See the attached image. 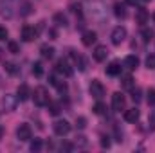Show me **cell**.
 <instances>
[{
	"label": "cell",
	"mask_w": 155,
	"mask_h": 153,
	"mask_svg": "<svg viewBox=\"0 0 155 153\" xmlns=\"http://www.w3.org/2000/svg\"><path fill=\"white\" fill-rule=\"evenodd\" d=\"M33 101L36 106H47L49 105V92L45 86H36L33 92Z\"/></svg>",
	"instance_id": "1"
},
{
	"label": "cell",
	"mask_w": 155,
	"mask_h": 153,
	"mask_svg": "<svg viewBox=\"0 0 155 153\" xmlns=\"http://www.w3.org/2000/svg\"><path fill=\"white\" fill-rule=\"evenodd\" d=\"M90 94L96 99H101L105 96V86H103V83L99 79H92V83H90Z\"/></svg>",
	"instance_id": "2"
},
{
	"label": "cell",
	"mask_w": 155,
	"mask_h": 153,
	"mask_svg": "<svg viewBox=\"0 0 155 153\" xmlns=\"http://www.w3.org/2000/svg\"><path fill=\"white\" fill-rule=\"evenodd\" d=\"M52 128H54V133L56 135H60V137H65L69 132H71V124L63 119V121H56L54 124H52Z\"/></svg>",
	"instance_id": "3"
},
{
	"label": "cell",
	"mask_w": 155,
	"mask_h": 153,
	"mask_svg": "<svg viewBox=\"0 0 155 153\" xmlns=\"http://www.w3.org/2000/svg\"><path fill=\"white\" fill-rule=\"evenodd\" d=\"M112 43L114 45H121L123 41H124V38H126V29L123 27V25H119V27H116L114 31H112Z\"/></svg>",
	"instance_id": "4"
},
{
	"label": "cell",
	"mask_w": 155,
	"mask_h": 153,
	"mask_svg": "<svg viewBox=\"0 0 155 153\" xmlns=\"http://www.w3.org/2000/svg\"><path fill=\"white\" fill-rule=\"evenodd\" d=\"M16 137L20 139V141H29L31 137H33V132H31V126L29 124H20L18 128H16Z\"/></svg>",
	"instance_id": "5"
},
{
	"label": "cell",
	"mask_w": 155,
	"mask_h": 153,
	"mask_svg": "<svg viewBox=\"0 0 155 153\" xmlns=\"http://www.w3.org/2000/svg\"><path fill=\"white\" fill-rule=\"evenodd\" d=\"M36 36H38V29H35L33 25L22 27V40L24 41H33V40H36Z\"/></svg>",
	"instance_id": "6"
},
{
	"label": "cell",
	"mask_w": 155,
	"mask_h": 153,
	"mask_svg": "<svg viewBox=\"0 0 155 153\" xmlns=\"http://www.w3.org/2000/svg\"><path fill=\"white\" fill-rule=\"evenodd\" d=\"M56 69H58V72H61L65 77H71L74 74V69L71 67V63H69L67 60H60V61L56 63Z\"/></svg>",
	"instance_id": "7"
},
{
	"label": "cell",
	"mask_w": 155,
	"mask_h": 153,
	"mask_svg": "<svg viewBox=\"0 0 155 153\" xmlns=\"http://www.w3.org/2000/svg\"><path fill=\"white\" fill-rule=\"evenodd\" d=\"M112 106H114L116 112L124 110V106H126V99H124V96H123L121 92H116V94L112 96Z\"/></svg>",
	"instance_id": "8"
},
{
	"label": "cell",
	"mask_w": 155,
	"mask_h": 153,
	"mask_svg": "<svg viewBox=\"0 0 155 153\" xmlns=\"http://www.w3.org/2000/svg\"><path fill=\"white\" fill-rule=\"evenodd\" d=\"M16 105H18V97L16 96H5V97H2V106L7 112H13L16 108Z\"/></svg>",
	"instance_id": "9"
},
{
	"label": "cell",
	"mask_w": 155,
	"mask_h": 153,
	"mask_svg": "<svg viewBox=\"0 0 155 153\" xmlns=\"http://www.w3.org/2000/svg\"><path fill=\"white\" fill-rule=\"evenodd\" d=\"M107 56H108V49L105 47V45H97L96 49H94V60L96 61H105L107 60Z\"/></svg>",
	"instance_id": "10"
},
{
	"label": "cell",
	"mask_w": 155,
	"mask_h": 153,
	"mask_svg": "<svg viewBox=\"0 0 155 153\" xmlns=\"http://www.w3.org/2000/svg\"><path fill=\"white\" fill-rule=\"evenodd\" d=\"M31 96H33V94H31V90H29L27 85H20V86H18V90H16V97H18V101H27Z\"/></svg>",
	"instance_id": "11"
},
{
	"label": "cell",
	"mask_w": 155,
	"mask_h": 153,
	"mask_svg": "<svg viewBox=\"0 0 155 153\" xmlns=\"http://www.w3.org/2000/svg\"><path fill=\"white\" fill-rule=\"evenodd\" d=\"M96 40H97V34L94 31H85L83 36H81V41H83L85 47H90L92 43H96Z\"/></svg>",
	"instance_id": "12"
},
{
	"label": "cell",
	"mask_w": 155,
	"mask_h": 153,
	"mask_svg": "<svg viewBox=\"0 0 155 153\" xmlns=\"http://www.w3.org/2000/svg\"><path fill=\"white\" fill-rule=\"evenodd\" d=\"M18 11H20V16H29L33 13V5L27 2V0H20L18 4Z\"/></svg>",
	"instance_id": "13"
},
{
	"label": "cell",
	"mask_w": 155,
	"mask_h": 153,
	"mask_svg": "<svg viewBox=\"0 0 155 153\" xmlns=\"http://www.w3.org/2000/svg\"><path fill=\"white\" fill-rule=\"evenodd\" d=\"M148 18H150L148 11H146V9H143V7H139V9H137V13H135V22H137L139 25H144V24L148 22Z\"/></svg>",
	"instance_id": "14"
},
{
	"label": "cell",
	"mask_w": 155,
	"mask_h": 153,
	"mask_svg": "<svg viewBox=\"0 0 155 153\" xmlns=\"http://www.w3.org/2000/svg\"><path fill=\"white\" fill-rule=\"evenodd\" d=\"M71 56L74 58V63H76V67H78V69H79L81 72H85V70H87V60H85V58H83L81 54L74 52V50H72V54H71Z\"/></svg>",
	"instance_id": "15"
},
{
	"label": "cell",
	"mask_w": 155,
	"mask_h": 153,
	"mask_svg": "<svg viewBox=\"0 0 155 153\" xmlns=\"http://www.w3.org/2000/svg\"><path fill=\"white\" fill-rule=\"evenodd\" d=\"M49 81H51V85L52 86H56L58 88V92H67V83L65 81H61V79H58V77L54 76H49Z\"/></svg>",
	"instance_id": "16"
},
{
	"label": "cell",
	"mask_w": 155,
	"mask_h": 153,
	"mask_svg": "<svg viewBox=\"0 0 155 153\" xmlns=\"http://www.w3.org/2000/svg\"><path fill=\"white\" fill-rule=\"evenodd\" d=\"M139 110L137 108H130V110H126L124 112V121L126 122H137L139 121Z\"/></svg>",
	"instance_id": "17"
},
{
	"label": "cell",
	"mask_w": 155,
	"mask_h": 153,
	"mask_svg": "<svg viewBox=\"0 0 155 153\" xmlns=\"http://www.w3.org/2000/svg\"><path fill=\"white\" fill-rule=\"evenodd\" d=\"M137 65H139V60H137V56L130 54V56H126V58H124V67H126V69L134 70V69H137Z\"/></svg>",
	"instance_id": "18"
},
{
	"label": "cell",
	"mask_w": 155,
	"mask_h": 153,
	"mask_svg": "<svg viewBox=\"0 0 155 153\" xmlns=\"http://www.w3.org/2000/svg\"><path fill=\"white\" fill-rule=\"evenodd\" d=\"M0 7H2V15L5 16V18H11V0H0Z\"/></svg>",
	"instance_id": "19"
},
{
	"label": "cell",
	"mask_w": 155,
	"mask_h": 153,
	"mask_svg": "<svg viewBox=\"0 0 155 153\" xmlns=\"http://www.w3.org/2000/svg\"><path fill=\"white\" fill-rule=\"evenodd\" d=\"M40 52H41V56L45 58V60H51L52 56H54V47H51V45H41L40 47Z\"/></svg>",
	"instance_id": "20"
},
{
	"label": "cell",
	"mask_w": 155,
	"mask_h": 153,
	"mask_svg": "<svg viewBox=\"0 0 155 153\" xmlns=\"http://www.w3.org/2000/svg\"><path fill=\"white\" fill-rule=\"evenodd\" d=\"M107 74L108 76H119L121 74V65L117 61H112L108 67H107Z\"/></svg>",
	"instance_id": "21"
},
{
	"label": "cell",
	"mask_w": 155,
	"mask_h": 153,
	"mask_svg": "<svg viewBox=\"0 0 155 153\" xmlns=\"http://www.w3.org/2000/svg\"><path fill=\"white\" fill-rule=\"evenodd\" d=\"M52 20H54V24L60 25V27H65V25L69 24V20H67V16H65L63 13H56V15L52 16Z\"/></svg>",
	"instance_id": "22"
},
{
	"label": "cell",
	"mask_w": 155,
	"mask_h": 153,
	"mask_svg": "<svg viewBox=\"0 0 155 153\" xmlns=\"http://www.w3.org/2000/svg\"><path fill=\"white\" fill-rule=\"evenodd\" d=\"M49 112H51V115H58L60 112H61V105L60 103H52V101H49Z\"/></svg>",
	"instance_id": "23"
},
{
	"label": "cell",
	"mask_w": 155,
	"mask_h": 153,
	"mask_svg": "<svg viewBox=\"0 0 155 153\" xmlns=\"http://www.w3.org/2000/svg\"><path fill=\"white\" fill-rule=\"evenodd\" d=\"M4 69H5V72H7V74H11V76L18 74V69H16V65H15V63H11V61H5V63H4Z\"/></svg>",
	"instance_id": "24"
},
{
	"label": "cell",
	"mask_w": 155,
	"mask_h": 153,
	"mask_svg": "<svg viewBox=\"0 0 155 153\" xmlns=\"http://www.w3.org/2000/svg\"><path fill=\"white\" fill-rule=\"evenodd\" d=\"M92 110H94V114H96V115H103L105 112H107V106H105V105L97 99V103L94 105V108H92Z\"/></svg>",
	"instance_id": "25"
},
{
	"label": "cell",
	"mask_w": 155,
	"mask_h": 153,
	"mask_svg": "<svg viewBox=\"0 0 155 153\" xmlns=\"http://www.w3.org/2000/svg\"><path fill=\"white\" fill-rule=\"evenodd\" d=\"M114 13H116V16H119V18H124L126 16V9H124L123 4H116L114 5Z\"/></svg>",
	"instance_id": "26"
},
{
	"label": "cell",
	"mask_w": 155,
	"mask_h": 153,
	"mask_svg": "<svg viewBox=\"0 0 155 153\" xmlns=\"http://www.w3.org/2000/svg\"><path fill=\"white\" fill-rule=\"evenodd\" d=\"M121 85H123L124 88H132V86H134V77L128 76V74H126V76H123V77H121Z\"/></svg>",
	"instance_id": "27"
},
{
	"label": "cell",
	"mask_w": 155,
	"mask_h": 153,
	"mask_svg": "<svg viewBox=\"0 0 155 153\" xmlns=\"http://www.w3.org/2000/svg\"><path fill=\"white\" fill-rule=\"evenodd\" d=\"M141 36H143L144 41H152V38H153V29L144 27V29H143V33H141Z\"/></svg>",
	"instance_id": "28"
},
{
	"label": "cell",
	"mask_w": 155,
	"mask_h": 153,
	"mask_svg": "<svg viewBox=\"0 0 155 153\" xmlns=\"http://www.w3.org/2000/svg\"><path fill=\"white\" fill-rule=\"evenodd\" d=\"M33 74H35L36 77H41V76H43V65H41L40 61H36V63L33 65Z\"/></svg>",
	"instance_id": "29"
},
{
	"label": "cell",
	"mask_w": 155,
	"mask_h": 153,
	"mask_svg": "<svg viewBox=\"0 0 155 153\" xmlns=\"http://www.w3.org/2000/svg\"><path fill=\"white\" fill-rule=\"evenodd\" d=\"M146 101H148V105H155V88H148V92H146Z\"/></svg>",
	"instance_id": "30"
},
{
	"label": "cell",
	"mask_w": 155,
	"mask_h": 153,
	"mask_svg": "<svg viewBox=\"0 0 155 153\" xmlns=\"http://www.w3.org/2000/svg\"><path fill=\"white\" fill-rule=\"evenodd\" d=\"M146 67L150 70H155V52H152L148 58H146Z\"/></svg>",
	"instance_id": "31"
},
{
	"label": "cell",
	"mask_w": 155,
	"mask_h": 153,
	"mask_svg": "<svg viewBox=\"0 0 155 153\" xmlns=\"http://www.w3.org/2000/svg\"><path fill=\"white\" fill-rule=\"evenodd\" d=\"M7 49H9L11 54H18V52H20V47H18L16 41H9V43H7Z\"/></svg>",
	"instance_id": "32"
},
{
	"label": "cell",
	"mask_w": 155,
	"mask_h": 153,
	"mask_svg": "<svg viewBox=\"0 0 155 153\" xmlns=\"http://www.w3.org/2000/svg\"><path fill=\"white\" fill-rule=\"evenodd\" d=\"M132 99H134L135 103L141 101V88H132Z\"/></svg>",
	"instance_id": "33"
},
{
	"label": "cell",
	"mask_w": 155,
	"mask_h": 153,
	"mask_svg": "<svg viewBox=\"0 0 155 153\" xmlns=\"http://www.w3.org/2000/svg\"><path fill=\"white\" fill-rule=\"evenodd\" d=\"M40 150H41V141L40 139H35L31 142V151H40Z\"/></svg>",
	"instance_id": "34"
},
{
	"label": "cell",
	"mask_w": 155,
	"mask_h": 153,
	"mask_svg": "<svg viewBox=\"0 0 155 153\" xmlns=\"http://www.w3.org/2000/svg\"><path fill=\"white\" fill-rule=\"evenodd\" d=\"M76 126L83 130V128L87 126V119H85V117H78V119H76Z\"/></svg>",
	"instance_id": "35"
},
{
	"label": "cell",
	"mask_w": 155,
	"mask_h": 153,
	"mask_svg": "<svg viewBox=\"0 0 155 153\" xmlns=\"http://www.w3.org/2000/svg\"><path fill=\"white\" fill-rule=\"evenodd\" d=\"M71 11H72V13H76V15H81V5H79V4H74V2H71Z\"/></svg>",
	"instance_id": "36"
},
{
	"label": "cell",
	"mask_w": 155,
	"mask_h": 153,
	"mask_svg": "<svg viewBox=\"0 0 155 153\" xmlns=\"http://www.w3.org/2000/svg\"><path fill=\"white\" fill-rule=\"evenodd\" d=\"M101 146L103 148H110V139L108 137H101Z\"/></svg>",
	"instance_id": "37"
},
{
	"label": "cell",
	"mask_w": 155,
	"mask_h": 153,
	"mask_svg": "<svg viewBox=\"0 0 155 153\" xmlns=\"http://www.w3.org/2000/svg\"><path fill=\"white\" fill-rule=\"evenodd\" d=\"M76 144H79V146H87V139L83 137V135H79V137H76Z\"/></svg>",
	"instance_id": "38"
},
{
	"label": "cell",
	"mask_w": 155,
	"mask_h": 153,
	"mask_svg": "<svg viewBox=\"0 0 155 153\" xmlns=\"http://www.w3.org/2000/svg\"><path fill=\"white\" fill-rule=\"evenodd\" d=\"M5 38H7V29L5 27H0V41H4Z\"/></svg>",
	"instance_id": "39"
},
{
	"label": "cell",
	"mask_w": 155,
	"mask_h": 153,
	"mask_svg": "<svg viewBox=\"0 0 155 153\" xmlns=\"http://www.w3.org/2000/svg\"><path fill=\"white\" fill-rule=\"evenodd\" d=\"M126 2H128L130 5H143V4H141V0H126Z\"/></svg>",
	"instance_id": "40"
},
{
	"label": "cell",
	"mask_w": 155,
	"mask_h": 153,
	"mask_svg": "<svg viewBox=\"0 0 155 153\" xmlns=\"http://www.w3.org/2000/svg\"><path fill=\"white\" fill-rule=\"evenodd\" d=\"M146 2H150V0H141V4H146Z\"/></svg>",
	"instance_id": "41"
},
{
	"label": "cell",
	"mask_w": 155,
	"mask_h": 153,
	"mask_svg": "<svg viewBox=\"0 0 155 153\" xmlns=\"http://www.w3.org/2000/svg\"><path fill=\"white\" fill-rule=\"evenodd\" d=\"M153 22H155V13H153Z\"/></svg>",
	"instance_id": "42"
}]
</instances>
